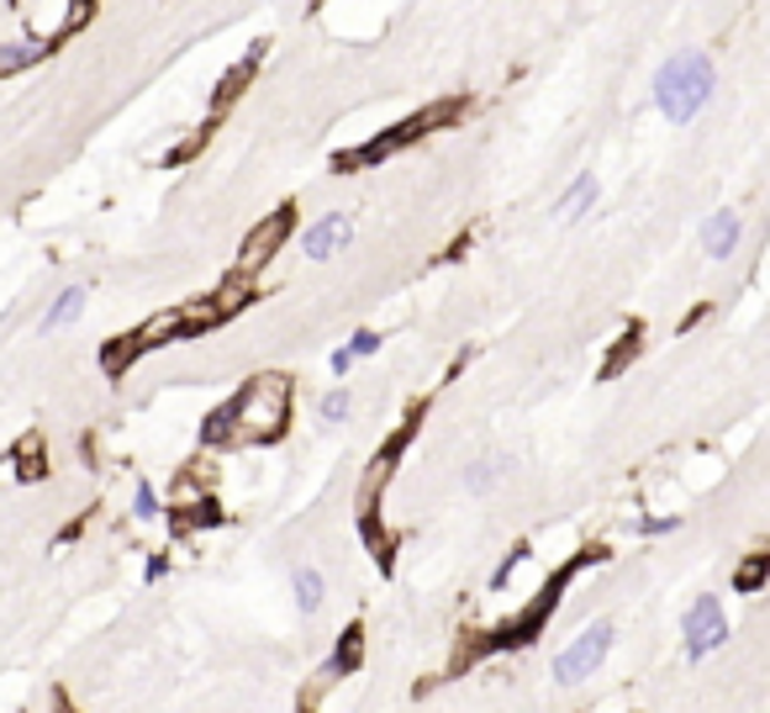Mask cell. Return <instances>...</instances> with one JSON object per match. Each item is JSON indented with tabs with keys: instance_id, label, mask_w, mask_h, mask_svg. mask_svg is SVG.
Listing matches in <instances>:
<instances>
[{
	"instance_id": "cell-4",
	"label": "cell",
	"mask_w": 770,
	"mask_h": 713,
	"mask_svg": "<svg viewBox=\"0 0 770 713\" xmlns=\"http://www.w3.org/2000/svg\"><path fill=\"white\" fill-rule=\"evenodd\" d=\"M608 651H612V624H591V629H581L565 651L554 655V682H560V687H575L581 676H591L602 661H608Z\"/></svg>"
},
{
	"instance_id": "cell-21",
	"label": "cell",
	"mask_w": 770,
	"mask_h": 713,
	"mask_svg": "<svg viewBox=\"0 0 770 713\" xmlns=\"http://www.w3.org/2000/svg\"><path fill=\"white\" fill-rule=\"evenodd\" d=\"M675 524H681V518H649V512H644V518H639L633 529L644 534V539H654V534H670V529H675Z\"/></svg>"
},
{
	"instance_id": "cell-18",
	"label": "cell",
	"mask_w": 770,
	"mask_h": 713,
	"mask_svg": "<svg viewBox=\"0 0 770 713\" xmlns=\"http://www.w3.org/2000/svg\"><path fill=\"white\" fill-rule=\"evenodd\" d=\"M502 470H507V466H502V460H475V466L465 470V491H486L491 481L502 476Z\"/></svg>"
},
{
	"instance_id": "cell-26",
	"label": "cell",
	"mask_w": 770,
	"mask_h": 713,
	"mask_svg": "<svg viewBox=\"0 0 770 713\" xmlns=\"http://www.w3.org/2000/svg\"><path fill=\"white\" fill-rule=\"evenodd\" d=\"M63 713H69V709H63Z\"/></svg>"
},
{
	"instance_id": "cell-10",
	"label": "cell",
	"mask_w": 770,
	"mask_h": 713,
	"mask_svg": "<svg viewBox=\"0 0 770 713\" xmlns=\"http://www.w3.org/2000/svg\"><path fill=\"white\" fill-rule=\"evenodd\" d=\"M85 312V285H69V291H59V296H53V302H48V312H42V333H59L63 323H75V318H80Z\"/></svg>"
},
{
	"instance_id": "cell-11",
	"label": "cell",
	"mask_w": 770,
	"mask_h": 713,
	"mask_svg": "<svg viewBox=\"0 0 770 713\" xmlns=\"http://www.w3.org/2000/svg\"><path fill=\"white\" fill-rule=\"evenodd\" d=\"M248 296H254V270H233L223 281V291L211 296L217 302V318H233L238 306H248Z\"/></svg>"
},
{
	"instance_id": "cell-20",
	"label": "cell",
	"mask_w": 770,
	"mask_h": 713,
	"mask_svg": "<svg viewBox=\"0 0 770 713\" xmlns=\"http://www.w3.org/2000/svg\"><path fill=\"white\" fill-rule=\"evenodd\" d=\"M348 349H354V354L365 360V354H375V349H381V333H375V328H359V333L348 339Z\"/></svg>"
},
{
	"instance_id": "cell-12",
	"label": "cell",
	"mask_w": 770,
	"mask_h": 713,
	"mask_svg": "<svg viewBox=\"0 0 770 713\" xmlns=\"http://www.w3.org/2000/svg\"><path fill=\"white\" fill-rule=\"evenodd\" d=\"M359 661H365V629L354 624V629H344L338 651L327 655V672H333V676H348V672H359Z\"/></svg>"
},
{
	"instance_id": "cell-13",
	"label": "cell",
	"mask_w": 770,
	"mask_h": 713,
	"mask_svg": "<svg viewBox=\"0 0 770 713\" xmlns=\"http://www.w3.org/2000/svg\"><path fill=\"white\" fill-rule=\"evenodd\" d=\"M48 53V42L38 38H11V42H0V75H21L32 59H42Z\"/></svg>"
},
{
	"instance_id": "cell-17",
	"label": "cell",
	"mask_w": 770,
	"mask_h": 713,
	"mask_svg": "<svg viewBox=\"0 0 770 713\" xmlns=\"http://www.w3.org/2000/svg\"><path fill=\"white\" fill-rule=\"evenodd\" d=\"M254 69H259V53H248V59L238 64V69H233V75H227V80H223V96H217V111H223V106L233 101L238 90H244V80H248V75H254Z\"/></svg>"
},
{
	"instance_id": "cell-19",
	"label": "cell",
	"mask_w": 770,
	"mask_h": 713,
	"mask_svg": "<svg viewBox=\"0 0 770 713\" xmlns=\"http://www.w3.org/2000/svg\"><path fill=\"white\" fill-rule=\"evenodd\" d=\"M523 560H527V545H517V550H512L507 560H502V566L491 570V592H502V587H507L512 576H517V566H523Z\"/></svg>"
},
{
	"instance_id": "cell-16",
	"label": "cell",
	"mask_w": 770,
	"mask_h": 713,
	"mask_svg": "<svg viewBox=\"0 0 770 713\" xmlns=\"http://www.w3.org/2000/svg\"><path fill=\"white\" fill-rule=\"evenodd\" d=\"M132 518L138 524H154L159 518V491H154V481H138V491H132Z\"/></svg>"
},
{
	"instance_id": "cell-2",
	"label": "cell",
	"mask_w": 770,
	"mask_h": 713,
	"mask_svg": "<svg viewBox=\"0 0 770 713\" xmlns=\"http://www.w3.org/2000/svg\"><path fill=\"white\" fill-rule=\"evenodd\" d=\"M712 59L708 53H675L670 64H660V75H654V106H660V117L675 127H687L702 106L712 101Z\"/></svg>"
},
{
	"instance_id": "cell-25",
	"label": "cell",
	"mask_w": 770,
	"mask_h": 713,
	"mask_svg": "<svg viewBox=\"0 0 770 713\" xmlns=\"http://www.w3.org/2000/svg\"><path fill=\"white\" fill-rule=\"evenodd\" d=\"M11 6H17V0H11Z\"/></svg>"
},
{
	"instance_id": "cell-15",
	"label": "cell",
	"mask_w": 770,
	"mask_h": 713,
	"mask_svg": "<svg viewBox=\"0 0 770 713\" xmlns=\"http://www.w3.org/2000/svg\"><path fill=\"white\" fill-rule=\"evenodd\" d=\"M348 408H354V397H348V387H338V391H327L323 402H317V418H323V423H344Z\"/></svg>"
},
{
	"instance_id": "cell-9",
	"label": "cell",
	"mask_w": 770,
	"mask_h": 713,
	"mask_svg": "<svg viewBox=\"0 0 770 713\" xmlns=\"http://www.w3.org/2000/svg\"><path fill=\"white\" fill-rule=\"evenodd\" d=\"M591 206H596V175L581 169V175L565 185V196H560V217H565V223H581Z\"/></svg>"
},
{
	"instance_id": "cell-6",
	"label": "cell",
	"mask_w": 770,
	"mask_h": 713,
	"mask_svg": "<svg viewBox=\"0 0 770 713\" xmlns=\"http://www.w3.org/2000/svg\"><path fill=\"white\" fill-rule=\"evenodd\" d=\"M290 227H296V206L269 212V217H264V223L244 238V260H238V270H259L264 260H275V254H280V244L290 238Z\"/></svg>"
},
{
	"instance_id": "cell-8",
	"label": "cell",
	"mask_w": 770,
	"mask_h": 713,
	"mask_svg": "<svg viewBox=\"0 0 770 713\" xmlns=\"http://www.w3.org/2000/svg\"><path fill=\"white\" fill-rule=\"evenodd\" d=\"M744 238V223H739V212H712L708 223H702V254L708 260H729L733 248Z\"/></svg>"
},
{
	"instance_id": "cell-7",
	"label": "cell",
	"mask_w": 770,
	"mask_h": 713,
	"mask_svg": "<svg viewBox=\"0 0 770 713\" xmlns=\"http://www.w3.org/2000/svg\"><path fill=\"white\" fill-rule=\"evenodd\" d=\"M348 233H354V223H348L344 212H333V217H323V223L306 227L302 254H306V260H333V254L348 244Z\"/></svg>"
},
{
	"instance_id": "cell-24",
	"label": "cell",
	"mask_w": 770,
	"mask_h": 713,
	"mask_svg": "<svg viewBox=\"0 0 770 713\" xmlns=\"http://www.w3.org/2000/svg\"><path fill=\"white\" fill-rule=\"evenodd\" d=\"M164 570H169V560H164V555H154V560H148V582H159Z\"/></svg>"
},
{
	"instance_id": "cell-14",
	"label": "cell",
	"mask_w": 770,
	"mask_h": 713,
	"mask_svg": "<svg viewBox=\"0 0 770 713\" xmlns=\"http://www.w3.org/2000/svg\"><path fill=\"white\" fill-rule=\"evenodd\" d=\"M290 587H296V608H302V613H317V608H323V592H327L323 570L302 566V570H296V582H290Z\"/></svg>"
},
{
	"instance_id": "cell-1",
	"label": "cell",
	"mask_w": 770,
	"mask_h": 713,
	"mask_svg": "<svg viewBox=\"0 0 770 713\" xmlns=\"http://www.w3.org/2000/svg\"><path fill=\"white\" fill-rule=\"evenodd\" d=\"M290 423V387H285V375H259V381H248L227 408H217L206 418L201 439L211 445H227V439H238V445H264V439H275L280 428Z\"/></svg>"
},
{
	"instance_id": "cell-23",
	"label": "cell",
	"mask_w": 770,
	"mask_h": 713,
	"mask_svg": "<svg viewBox=\"0 0 770 713\" xmlns=\"http://www.w3.org/2000/svg\"><path fill=\"white\" fill-rule=\"evenodd\" d=\"M766 570H770V560H750V566L739 570V587H750L754 576H766Z\"/></svg>"
},
{
	"instance_id": "cell-3",
	"label": "cell",
	"mask_w": 770,
	"mask_h": 713,
	"mask_svg": "<svg viewBox=\"0 0 770 713\" xmlns=\"http://www.w3.org/2000/svg\"><path fill=\"white\" fill-rule=\"evenodd\" d=\"M681 645H687V661H708L712 651H723V639H729V618L718 608V597L702 592V597H691V608L681 613Z\"/></svg>"
},
{
	"instance_id": "cell-22",
	"label": "cell",
	"mask_w": 770,
	"mask_h": 713,
	"mask_svg": "<svg viewBox=\"0 0 770 713\" xmlns=\"http://www.w3.org/2000/svg\"><path fill=\"white\" fill-rule=\"evenodd\" d=\"M354 360H359V354H354V349H333V360H327V365H333V375H348V370H354Z\"/></svg>"
},
{
	"instance_id": "cell-5",
	"label": "cell",
	"mask_w": 770,
	"mask_h": 713,
	"mask_svg": "<svg viewBox=\"0 0 770 713\" xmlns=\"http://www.w3.org/2000/svg\"><path fill=\"white\" fill-rule=\"evenodd\" d=\"M454 111H460V106H433V111H423V117H406V123L396 127V133H385V138H369L365 148H354V154H344L338 164H344V169H354V164H375V159H385V154H396L402 143L417 138V133H427L433 123H448Z\"/></svg>"
}]
</instances>
